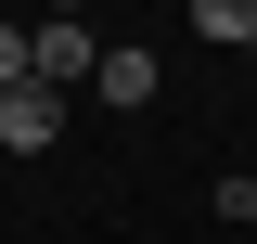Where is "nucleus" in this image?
Returning <instances> with one entry per match:
<instances>
[{"label": "nucleus", "instance_id": "6", "mask_svg": "<svg viewBox=\"0 0 257 244\" xmlns=\"http://www.w3.org/2000/svg\"><path fill=\"white\" fill-rule=\"evenodd\" d=\"M52 13H90V0H52Z\"/></svg>", "mask_w": 257, "mask_h": 244}, {"label": "nucleus", "instance_id": "1", "mask_svg": "<svg viewBox=\"0 0 257 244\" xmlns=\"http://www.w3.org/2000/svg\"><path fill=\"white\" fill-rule=\"evenodd\" d=\"M64 142V90L52 77H13V90H0V154H52Z\"/></svg>", "mask_w": 257, "mask_h": 244}, {"label": "nucleus", "instance_id": "3", "mask_svg": "<svg viewBox=\"0 0 257 244\" xmlns=\"http://www.w3.org/2000/svg\"><path fill=\"white\" fill-rule=\"evenodd\" d=\"M155 77H167L155 52H103V77H90V90L116 103V116H142V103H155Z\"/></svg>", "mask_w": 257, "mask_h": 244}, {"label": "nucleus", "instance_id": "2", "mask_svg": "<svg viewBox=\"0 0 257 244\" xmlns=\"http://www.w3.org/2000/svg\"><path fill=\"white\" fill-rule=\"evenodd\" d=\"M39 77H52V90H77V77H103V39L77 26V13H52V26H39Z\"/></svg>", "mask_w": 257, "mask_h": 244}, {"label": "nucleus", "instance_id": "4", "mask_svg": "<svg viewBox=\"0 0 257 244\" xmlns=\"http://www.w3.org/2000/svg\"><path fill=\"white\" fill-rule=\"evenodd\" d=\"M193 26L231 39V52H257V0H193Z\"/></svg>", "mask_w": 257, "mask_h": 244}, {"label": "nucleus", "instance_id": "5", "mask_svg": "<svg viewBox=\"0 0 257 244\" xmlns=\"http://www.w3.org/2000/svg\"><path fill=\"white\" fill-rule=\"evenodd\" d=\"M13 77H39V26H0V90Z\"/></svg>", "mask_w": 257, "mask_h": 244}]
</instances>
